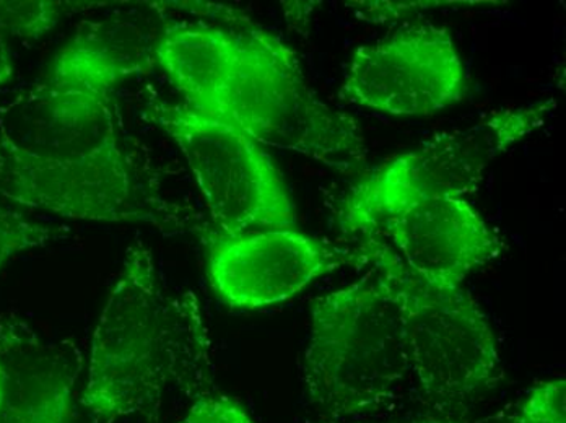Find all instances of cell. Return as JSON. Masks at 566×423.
I'll use <instances>...</instances> for the list:
<instances>
[{
  "instance_id": "obj_15",
  "label": "cell",
  "mask_w": 566,
  "mask_h": 423,
  "mask_svg": "<svg viewBox=\"0 0 566 423\" xmlns=\"http://www.w3.org/2000/svg\"><path fill=\"white\" fill-rule=\"evenodd\" d=\"M64 235V226L33 222L22 213L0 208V267L15 254L56 242Z\"/></svg>"
},
{
  "instance_id": "obj_6",
  "label": "cell",
  "mask_w": 566,
  "mask_h": 423,
  "mask_svg": "<svg viewBox=\"0 0 566 423\" xmlns=\"http://www.w3.org/2000/svg\"><path fill=\"white\" fill-rule=\"evenodd\" d=\"M144 115L181 150L206 199L212 230L234 236L295 226V205L282 175L271 155L243 130L158 99L147 103Z\"/></svg>"
},
{
  "instance_id": "obj_9",
  "label": "cell",
  "mask_w": 566,
  "mask_h": 423,
  "mask_svg": "<svg viewBox=\"0 0 566 423\" xmlns=\"http://www.w3.org/2000/svg\"><path fill=\"white\" fill-rule=\"evenodd\" d=\"M207 273L220 298L233 308H264L295 297L313 281L342 266H361L367 257L293 229H264L228 236L200 232Z\"/></svg>"
},
{
  "instance_id": "obj_18",
  "label": "cell",
  "mask_w": 566,
  "mask_h": 423,
  "mask_svg": "<svg viewBox=\"0 0 566 423\" xmlns=\"http://www.w3.org/2000/svg\"><path fill=\"white\" fill-rule=\"evenodd\" d=\"M407 423H524V421L520 417L517 412H514V414H506V412H502V414L490 415V417L483 419H474V421H455V419L427 417Z\"/></svg>"
},
{
  "instance_id": "obj_7",
  "label": "cell",
  "mask_w": 566,
  "mask_h": 423,
  "mask_svg": "<svg viewBox=\"0 0 566 423\" xmlns=\"http://www.w3.org/2000/svg\"><path fill=\"white\" fill-rule=\"evenodd\" d=\"M552 108L554 102L495 112L471 127L438 134L419 149L382 165L345 199L342 229L361 236L400 205L471 194L490 163L541 127Z\"/></svg>"
},
{
  "instance_id": "obj_13",
  "label": "cell",
  "mask_w": 566,
  "mask_h": 423,
  "mask_svg": "<svg viewBox=\"0 0 566 423\" xmlns=\"http://www.w3.org/2000/svg\"><path fill=\"white\" fill-rule=\"evenodd\" d=\"M240 47V33L234 31L170 23L158 44L157 62L181 93L185 106L202 113L233 71Z\"/></svg>"
},
{
  "instance_id": "obj_8",
  "label": "cell",
  "mask_w": 566,
  "mask_h": 423,
  "mask_svg": "<svg viewBox=\"0 0 566 423\" xmlns=\"http://www.w3.org/2000/svg\"><path fill=\"white\" fill-rule=\"evenodd\" d=\"M347 102L392 116H428L465 96V72L443 27H402L355 51L342 85Z\"/></svg>"
},
{
  "instance_id": "obj_4",
  "label": "cell",
  "mask_w": 566,
  "mask_h": 423,
  "mask_svg": "<svg viewBox=\"0 0 566 423\" xmlns=\"http://www.w3.org/2000/svg\"><path fill=\"white\" fill-rule=\"evenodd\" d=\"M240 56L203 115L243 130L259 146L295 151L337 170L365 158L360 127L321 102L295 53L261 29L240 33Z\"/></svg>"
},
{
  "instance_id": "obj_17",
  "label": "cell",
  "mask_w": 566,
  "mask_h": 423,
  "mask_svg": "<svg viewBox=\"0 0 566 423\" xmlns=\"http://www.w3.org/2000/svg\"><path fill=\"white\" fill-rule=\"evenodd\" d=\"M181 423H254L241 405L222 395H207L192 404Z\"/></svg>"
},
{
  "instance_id": "obj_20",
  "label": "cell",
  "mask_w": 566,
  "mask_h": 423,
  "mask_svg": "<svg viewBox=\"0 0 566 423\" xmlns=\"http://www.w3.org/2000/svg\"><path fill=\"white\" fill-rule=\"evenodd\" d=\"M3 401V373L2 368H0V408H2Z\"/></svg>"
},
{
  "instance_id": "obj_19",
  "label": "cell",
  "mask_w": 566,
  "mask_h": 423,
  "mask_svg": "<svg viewBox=\"0 0 566 423\" xmlns=\"http://www.w3.org/2000/svg\"><path fill=\"white\" fill-rule=\"evenodd\" d=\"M13 74L12 50H10V36L0 27V85L10 81Z\"/></svg>"
},
{
  "instance_id": "obj_10",
  "label": "cell",
  "mask_w": 566,
  "mask_h": 423,
  "mask_svg": "<svg viewBox=\"0 0 566 423\" xmlns=\"http://www.w3.org/2000/svg\"><path fill=\"white\" fill-rule=\"evenodd\" d=\"M385 240L403 266L423 281L459 287L475 269L495 260L499 236L461 198H428L400 205L365 235Z\"/></svg>"
},
{
  "instance_id": "obj_1",
  "label": "cell",
  "mask_w": 566,
  "mask_h": 423,
  "mask_svg": "<svg viewBox=\"0 0 566 423\" xmlns=\"http://www.w3.org/2000/svg\"><path fill=\"white\" fill-rule=\"evenodd\" d=\"M0 199L65 219L203 230L129 146L114 92L48 75L0 119Z\"/></svg>"
},
{
  "instance_id": "obj_14",
  "label": "cell",
  "mask_w": 566,
  "mask_h": 423,
  "mask_svg": "<svg viewBox=\"0 0 566 423\" xmlns=\"http://www.w3.org/2000/svg\"><path fill=\"white\" fill-rule=\"evenodd\" d=\"M64 2H0V27L9 36L38 40L50 33L67 9Z\"/></svg>"
},
{
  "instance_id": "obj_5",
  "label": "cell",
  "mask_w": 566,
  "mask_h": 423,
  "mask_svg": "<svg viewBox=\"0 0 566 423\" xmlns=\"http://www.w3.org/2000/svg\"><path fill=\"white\" fill-rule=\"evenodd\" d=\"M358 251L399 294L406 316L410 373L428 405L455 414L502 380L495 336L459 285H437L410 273L385 240L358 239Z\"/></svg>"
},
{
  "instance_id": "obj_16",
  "label": "cell",
  "mask_w": 566,
  "mask_h": 423,
  "mask_svg": "<svg viewBox=\"0 0 566 423\" xmlns=\"http://www.w3.org/2000/svg\"><path fill=\"white\" fill-rule=\"evenodd\" d=\"M565 380L538 384L521 404L520 417L524 423H566Z\"/></svg>"
},
{
  "instance_id": "obj_11",
  "label": "cell",
  "mask_w": 566,
  "mask_h": 423,
  "mask_svg": "<svg viewBox=\"0 0 566 423\" xmlns=\"http://www.w3.org/2000/svg\"><path fill=\"white\" fill-rule=\"evenodd\" d=\"M0 423H67L84 359L72 342L46 340L15 316L0 318Z\"/></svg>"
},
{
  "instance_id": "obj_2",
  "label": "cell",
  "mask_w": 566,
  "mask_h": 423,
  "mask_svg": "<svg viewBox=\"0 0 566 423\" xmlns=\"http://www.w3.org/2000/svg\"><path fill=\"white\" fill-rule=\"evenodd\" d=\"M212 349L192 292L170 290L147 247L127 253L93 334L84 405L96 422L154 417L212 395Z\"/></svg>"
},
{
  "instance_id": "obj_3",
  "label": "cell",
  "mask_w": 566,
  "mask_h": 423,
  "mask_svg": "<svg viewBox=\"0 0 566 423\" xmlns=\"http://www.w3.org/2000/svg\"><path fill=\"white\" fill-rule=\"evenodd\" d=\"M303 371L312 404L331 419L360 417L397 398L409 342L402 300L382 275L314 303Z\"/></svg>"
},
{
  "instance_id": "obj_12",
  "label": "cell",
  "mask_w": 566,
  "mask_h": 423,
  "mask_svg": "<svg viewBox=\"0 0 566 423\" xmlns=\"http://www.w3.org/2000/svg\"><path fill=\"white\" fill-rule=\"evenodd\" d=\"M164 2L119 7L84 23L59 51L48 77L114 92L127 78L145 74L157 62L167 22Z\"/></svg>"
}]
</instances>
